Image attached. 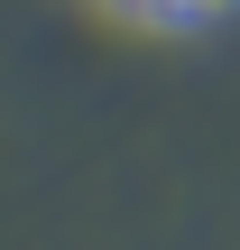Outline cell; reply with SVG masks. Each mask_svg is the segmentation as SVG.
I'll use <instances>...</instances> for the list:
<instances>
[{
	"instance_id": "cell-1",
	"label": "cell",
	"mask_w": 240,
	"mask_h": 250,
	"mask_svg": "<svg viewBox=\"0 0 240 250\" xmlns=\"http://www.w3.org/2000/svg\"><path fill=\"white\" fill-rule=\"evenodd\" d=\"M102 9L139 19V28H213V19H231L240 0H102Z\"/></svg>"
}]
</instances>
